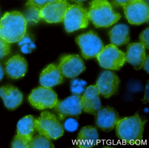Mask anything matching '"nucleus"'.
<instances>
[{
	"instance_id": "25",
	"label": "nucleus",
	"mask_w": 149,
	"mask_h": 148,
	"mask_svg": "<svg viewBox=\"0 0 149 148\" xmlns=\"http://www.w3.org/2000/svg\"><path fill=\"white\" fill-rule=\"evenodd\" d=\"M26 9L23 16L27 22L38 23L41 19L40 16V10L32 6H26Z\"/></svg>"
},
{
	"instance_id": "37",
	"label": "nucleus",
	"mask_w": 149,
	"mask_h": 148,
	"mask_svg": "<svg viewBox=\"0 0 149 148\" xmlns=\"http://www.w3.org/2000/svg\"><path fill=\"white\" fill-rule=\"evenodd\" d=\"M0 16H1V11H0Z\"/></svg>"
},
{
	"instance_id": "27",
	"label": "nucleus",
	"mask_w": 149,
	"mask_h": 148,
	"mask_svg": "<svg viewBox=\"0 0 149 148\" xmlns=\"http://www.w3.org/2000/svg\"><path fill=\"white\" fill-rule=\"evenodd\" d=\"M31 140L17 135L13 140L12 147L15 148H29Z\"/></svg>"
},
{
	"instance_id": "23",
	"label": "nucleus",
	"mask_w": 149,
	"mask_h": 148,
	"mask_svg": "<svg viewBox=\"0 0 149 148\" xmlns=\"http://www.w3.org/2000/svg\"><path fill=\"white\" fill-rule=\"evenodd\" d=\"M30 148H55L51 139L43 135H39L33 138L29 145Z\"/></svg>"
},
{
	"instance_id": "36",
	"label": "nucleus",
	"mask_w": 149,
	"mask_h": 148,
	"mask_svg": "<svg viewBox=\"0 0 149 148\" xmlns=\"http://www.w3.org/2000/svg\"><path fill=\"white\" fill-rule=\"evenodd\" d=\"M72 1H74L76 3H77L78 5H81L82 3L86 1L87 0H71Z\"/></svg>"
},
{
	"instance_id": "30",
	"label": "nucleus",
	"mask_w": 149,
	"mask_h": 148,
	"mask_svg": "<svg viewBox=\"0 0 149 148\" xmlns=\"http://www.w3.org/2000/svg\"><path fill=\"white\" fill-rule=\"evenodd\" d=\"M64 128L68 131L70 132L75 131L78 128V124L77 121L74 118H69L64 123Z\"/></svg>"
},
{
	"instance_id": "11",
	"label": "nucleus",
	"mask_w": 149,
	"mask_h": 148,
	"mask_svg": "<svg viewBox=\"0 0 149 148\" xmlns=\"http://www.w3.org/2000/svg\"><path fill=\"white\" fill-rule=\"evenodd\" d=\"M63 76L74 78L86 69L81 58L77 55H66L60 59L57 66Z\"/></svg>"
},
{
	"instance_id": "32",
	"label": "nucleus",
	"mask_w": 149,
	"mask_h": 148,
	"mask_svg": "<svg viewBox=\"0 0 149 148\" xmlns=\"http://www.w3.org/2000/svg\"><path fill=\"white\" fill-rule=\"evenodd\" d=\"M142 102L143 104H146L149 102V83L147 82V84L145 87L143 98L142 100Z\"/></svg>"
},
{
	"instance_id": "26",
	"label": "nucleus",
	"mask_w": 149,
	"mask_h": 148,
	"mask_svg": "<svg viewBox=\"0 0 149 148\" xmlns=\"http://www.w3.org/2000/svg\"><path fill=\"white\" fill-rule=\"evenodd\" d=\"M86 81L84 80L73 79L70 83V91L73 95H81L86 90Z\"/></svg>"
},
{
	"instance_id": "7",
	"label": "nucleus",
	"mask_w": 149,
	"mask_h": 148,
	"mask_svg": "<svg viewBox=\"0 0 149 148\" xmlns=\"http://www.w3.org/2000/svg\"><path fill=\"white\" fill-rule=\"evenodd\" d=\"M76 42L81 49L82 56L85 60L96 57L104 48L101 39L92 31L77 36Z\"/></svg>"
},
{
	"instance_id": "14",
	"label": "nucleus",
	"mask_w": 149,
	"mask_h": 148,
	"mask_svg": "<svg viewBox=\"0 0 149 148\" xmlns=\"http://www.w3.org/2000/svg\"><path fill=\"white\" fill-rule=\"evenodd\" d=\"M95 116L96 125L104 132L113 130L120 119L117 111L109 106L101 107Z\"/></svg>"
},
{
	"instance_id": "33",
	"label": "nucleus",
	"mask_w": 149,
	"mask_h": 148,
	"mask_svg": "<svg viewBox=\"0 0 149 148\" xmlns=\"http://www.w3.org/2000/svg\"><path fill=\"white\" fill-rule=\"evenodd\" d=\"M135 0H113V3L118 6L123 7L126 4Z\"/></svg>"
},
{
	"instance_id": "24",
	"label": "nucleus",
	"mask_w": 149,
	"mask_h": 148,
	"mask_svg": "<svg viewBox=\"0 0 149 148\" xmlns=\"http://www.w3.org/2000/svg\"><path fill=\"white\" fill-rule=\"evenodd\" d=\"M18 45L20 47L22 52L25 54H30L36 48L32 35L26 34L18 42Z\"/></svg>"
},
{
	"instance_id": "21",
	"label": "nucleus",
	"mask_w": 149,
	"mask_h": 148,
	"mask_svg": "<svg viewBox=\"0 0 149 148\" xmlns=\"http://www.w3.org/2000/svg\"><path fill=\"white\" fill-rule=\"evenodd\" d=\"M111 44L114 46H123L130 42V31L126 25L119 24L114 26L109 33Z\"/></svg>"
},
{
	"instance_id": "19",
	"label": "nucleus",
	"mask_w": 149,
	"mask_h": 148,
	"mask_svg": "<svg viewBox=\"0 0 149 148\" xmlns=\"http://www.w3.org/2000/svg\"><path fill=\"white\" fill-rule=\"evenodd\" d=\"M145 49L140 42L129 44L125 54V62L132 65L134 69H140L146 57Z\"/></svg>"
},
{
	"instance_id": "29",
	"label": "nucleus",
	"mask_w": 149,
	"mask_h": 148,
	"mask_svg": "<svg viewBox=\"0 0 149 148\" xmlns=\"http://www.w3.org/2000/svg\"><path fill=\"white\" fill-rule=\"evenodd\" d=\"M10 50V43L0 37V60L9 54Z\"/></svg>"
},
{
	"instance_id": "6",
	"label": "nucleus",
	"mask_w": 149,
	"mask_h": 148,
	"mask_svg": "<svg viewBox=\"0 0 149 148\" xmlns=\"http://www.w3.org/2000/svg\"><path fill=\"white\" fill-rule=\"evenodd\" d=\"M96 57L101 67L110 70H119L125 63V54L111 44L104 47Z\"/></svg>"
},
{
	"instance_id": "15",
	"label": "nucleus",
	"mask_w": 149,
	"mask_h": 148,
	"mask_svg": "<svg viewBox=\"0 0 149 148\" xmlns=\"http://www.w3.org/2000/svg\"><path fill=\"white\" fill-rule=\"evenodd\" d=\"M81 104L82 110L93 115L102 107L100 94L95 85H91L86 88L81 96Z\"/></svg>"
},
{
	"instance_id": "3",
	"label": "nucleus",
	"mask_w": 149,
	"mask_h": 148,
	"mask_svg": "<svg viewBox=\"0 0 149 148\" xmlns=\"http://www.w3.org/2000/svg\"><path fill=\"white\" fill-rule=\"evenodd\" d=\"M89 20L96 28H107L117 22L121 18L113 10L107 0H92L88 11Z\"/></svg>"
},
{
	"instance_id": "12",
	"label": "nucleus",
	"mask_w": 149,
	"mask_h": 148,
	"mask_svg": "<svg viewBox=\"0 0 149 148\" xmlns=\"http://www.w3.org/2000/svg\"><path fill=\"white\" fill-rule=\"evenodd\" d=\"M120 82L118 76L115 73L106 70L101 74L95 85L100 95L109 98L118 92Z\"/></svg>"
},
{
	"instance_id": "31",
	"label": "nucleus",
	"mask_w": 149,
	"mask_h": 148,
	"mask_svg": "<svg viewBox=\"0 0 149 148\" xmlns=\"http://www.w3.org/2000/svg\"><path fill=\"white\" fill-rule=\"evenodd\" d=\"M149 28L145 29L139 35L140 43L144 46L145 48L149 49Z\"/></svg>"
},
{
	"instance_id": "22",
	"label": "nucleus",
	"mask_w": 149,
	"mask_h": 148,
	"mask_svg": "<svg viewBox=\"0 0 149 148\" xmlns=\"http://www.w3.org/2000/svg\"><path fill=\"white\" fill-rule=\"evenodd\" d=\"M36 119L32 115H28L18 122L17 135L32 139L35 131Z\"/></svg>"
},
{
	"instance_id": "13",
	"label": "nucleus",
	"mask_w": 149,
	"mask_h": 148,
	"mask_svg": "<svg viewBox=\"0 0 149 148\" xmlns=\"http://www.w3.org/2000/svg\"><path fill=\"white\" fill-rule=\"evenodd\" d=\"M69 5L67 0H55L40 10L41 19L49 23L62 22Z\"/></svg>"
},
{
	"instance_id": "18",
	"label": "nucleus",
	"mask_w": 149,
	"mask_h": 148,
	"mask_svg": "<svg viewBox=\"0 0 149 148\" xmlns=\"http://www.w3.org/2000/svg\"><path fill=\"white\" fill-rule=\"evenodd\" d=\"M0 97L8 109H15L22 104L23 94L17 88L11 85L0 88Z\"/></svg>"
},
{
	"instance_id": "1",
	"label": "nucleus",
	"mask_w": 149,
	"mask_h": 148,
	"mask_svg": "<svg viewBox=\"0 0 149 148\" xmlns=\"http://www.w3.org/2000/svg\"><path fill=\"white\" fill-rule=\"evenodd\" d=\"M27 23L19 12L6 13L0 21V37L10 44L18 42L26 34Z\"/></svg>"
},
{
	"instance_id": "9",
	"label": "nucleus",
	"mask_w": 149,
	"mask_h": 148,
	"mask_svg": "<svg viewBox=\"0 0 149 148\" xmlns=\"http://www.w3.org/2000/svg\"><path fill=\"white\" fill-rule=\"evenodd\" d=\"M123 8L125 17L130 24L139 25L148 21L149 7L144 0H135Z\"/></svg>"
},
{
	"instance_id": "5",
	"label": "nucleus",
	"mask_w": 149,
	"mask_h": 148,
	"mask_svg": "<svg viewBox=\"0 0 149 148\" xmlns=\"http://www.w3.org/2000/svg\"><path fill=\"white\" fill-rule=\"evenodd\" d=\"M63 21L65 30L68 33L86 28L89 23L88 11L82 5H70Z\"/></svg>"
},
{
	"instance_id": "2",
	"label": "nucleus",
	"mask_w": 149,
	"mask_h": 148,
	"mask_svg": "<svg viewBox=\"0 0 149 148\" xmlns=\"http://www.w3.org/2000/svg\"><path fill=\"white\" fill-rule=\"evenodd\" d=\"M146 121L142 120L137 112L132 116L120 118L115 127L116 135L125 143L139 144Z\"/></svg>"
},
{
	"instance_id": "34",
	"label": "nucleus",
	"mask_w": 149,
	"mask_h": 148,
	"mask_svg": "<svg viewBox=\"0 0 149 148\" xmlns=\"http://www.w3.org/2000/svg\"><path fill=\"white\" fill-rule=\"evenodd\" d=\"M149 56H146V57L142 65V68H143L148 74L149 73Z\"/></svg>"
},
{
	"instance_id": "28",
	"label": "nucleus",
	"mask_w": 149,
	"mask_h": 148,
	"mask_svg": "<svg viewBox=\"0 0 149 148\" xmlns=\"http://www.w3.org/2000/svg\"><path fill=\"white\" fill-rule=\"evenodd\" d=\"M55 0H29L26 3V6H32L41 10L46 6Z\"/></svg>"
},
{
	"instance_id": "16",
	"label": "nucleus",
	"mask_w": 149,
	"mask_h": 148,
	"mask_svg": "<svg viewBox=\"0 0 149 148\" xmlns=\"http://www.w3.org/2000/svg\"><path fill=\"white\" fill-rule=\"evenodd\" d=\"M27 70L26 61L19 55L14 56L6 63L5 72L7 76L12 79H18L23 77Z\"/></svg>"
},
{
	"instance_id": "20",
	"label": "nucleus",
	"mask_w": 149,
	"mask_h": 148,
	"mask_svg": "<svg viewBox=\"0 0 149 148\" xmlns=\"http://www.w3.org/2000/svg\"><path fill=\"white\" fill-rule=\"evenodd\" d=\"M63 81V76L57 66L49 64L45 68L41 74L40 82L41 85L51 88L61 84Z\"/></svg>"
},
{
	"instance_id": "4",
	"label": "nucleus",
	"mask_w": 149,
	"mask_h": 148,
	"mask_svg": "<svg viewBox=\"0 0 149 148\" xmlns=\"http://www.w3.org/2000/svg\"><path fill=\"white\" fill-rule=\"evenodd\" d=\"M35 128L40 135L53 140L58 139L64 133V128L59 118L48 111H43L36 119Z\"/></svg>"
},
{
	"instance_id": "10",
	"label": "nucleus",
	"mask_w": 149,
	"mask_h": 148,
	"mask_svg": "<svg viewBox=\"0 0 149 148\" xmlns=\"http://www.w3.org/2000/svg\"><path fill=\"white\" fill-rule=\"evenodd\" d=\"M81 95H73L61 101L58 100L54 110L58 115L59 120L62 121L69 117H78L82 109L81 104Z\"/></svg>"
},
{
	"instance_id": "35",
	"label": "nucleus",
	"mask_w": 149,
	"mask_h": 148,
	"mask_svg": "<svg viewBox=\"0 0 149 148\" xmlns=\"http://www.w3.org/2000/svg\"><path fill=\"white\" fill-rule=\"evenodd\" d=\"M4 72L3 67L0 63V81L2 80L4 77Z\"/></svg>"
},
{
	"instance_id": "8",
	"label": "nucleus",
	"mask_w": 149,
	"mask_h": 148,
	"mask_svg": "<svg viewBox=\"0 0 149 148\" xmlns=\"http://www.w3.org/2000/svg\"><path fill=\"white\" fill-rule=\"evenodd\" d=\"M30 104L39 110L53 108L58 101L56 92L51 88L38 87L32 91L29 97Z\"/></svg>"
},
{
	"instance_id": "17",
	"label": "nucleus",
	"mask_w": 149,
	"mask_h": 148,
	"mask_svg": "<svg viewBox=\"0 0 149 148\" xmlns=\"http://www.w3.org/2000/svg\"><path fill=\"white\" fill-rule=\"evenodd\" d=\"M77 146L80 148H91L96 146L99 141L97 129L94 126L87 125L82 127L77 134Z\"/></svg>"
}]
</instances>
